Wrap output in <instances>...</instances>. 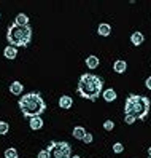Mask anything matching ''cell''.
Instances as JSON below:
<instances>
[{"label": "cell", "mask_w": 151, "mask_h": 158, "mask_svg": "<svg viewBox=\"0 0 151 158\" xmlns=\"http://www.w3.org/2000/svg\"><path fill=\"white\" fill-rule=\"evenodd\" d=\"M77 93L88 101H96L103 93V80L94 73H83L78 80Z\"/></svg>", "instance_id": "cell-1"}, {"label": "cell", "mask_w": 151, "mask_h": 158, "mask_svg": "<svg viewBox=\"0 0 151 158\" xmlns=\"http://www.w3.org/2000/svg\"><path fill=\"white\" fill-rule=\"evenodd\" d=\"M21 114L26 118H34V117H42V114L46 110V102L42 98L40 93H27L22 94V98L18 101Z\"/></svg>", "instance_id": "cell-2"}, {"label": "cell", "mask_w": 151, "mask_h": 158, "mask_svg": "<svg viewBox=\"0 0 151 158\" xmlns=\"http://www.w3.org/2000/svg\"><path fill=\"white\" fill-rule=\"evenodd\" d=\"M151 101L141 94H129L124 102V115H132L137 120H143L148 115Z\"/></svg>", "instance_id": "cell-3"}, {"label": "cell", "mask_w": 151, "mask_h": 158, "mask_svg": "<svg viewBox=\"0 0 151 158\" xmlns=\"http://www.w3.org/2000/svg\"><path fill=\"white\" fill-rule=\"evenodd\" d=\"M6 40H8V45H11V46L26 48L32 42V27L30 26H18L13 23L6 31Z\"/></svg>", "instance_id": "cell-4"}, {"label": "cell", "mask_w": 151, "mask_h": 158, "mask_svg": "<svg viewBox=\"0 0 151 158\" xmlns=\"http://www.w3.org/2000/svg\"><path fill=\"white\" fill-rule=\"evenodd\" d=\"M50 158H72V147L65 141H51L46 147Z\"/></svg>", "instance_id": "cell-5"}, {"label": "cell", "mask_w": 151, "mask_h": 158, "mask_svg": "<svg viewBox=\"0 0 151 158\" xmlns=\"http://www.w3.org/2000/svg\"><path fill=\"white\" fill-rule=\"evenodd\" d=\"M16 56H18V48H16V46L6 45L5 48H3V58L11 61V59H16Z\"/></svg>", "instance_id": "cell-6"}, {"label": "cell", "mask_w": 151, "mask_h": 158, "mask_svg": "<svg viewBox=\"0 0 151 158\" xmlns=\"http://www.w3.org/2000/svg\"><path fill=\"white\" fill-rule=\"evenodd\" d=\"M143 42H145V35L141 34V32L135 31V32H132V34H130V43L134 45V46H140Z\"/></svg>", "instance_id": "cell-7"}, {"label": "cell", "mask_w": 151, "mask_h": 158, "mask_svg": "<svg viewBox=\"0 0 151 158\" xmlns=\"http://www.w3.org/2000/svg\"><path fill=\"white\" fill-rule=\"evenodd\" d=\"M86 67L89 69V70H94V69H97L99 67V64H100V59L96 56V54H91V56H88L86 58Z\"/></svg>", "instance_id": "cell-8"}, {"label": "cell", "mask_w": 151, "mask_h": 158, "mask_svg": "<svg viewBox=\"0 0 151 158\" xmlns=\"http://www.w3.org/2000/svg\"><path fill=\"white\" fill-rule=\"evenodd\" d=\"M22 91H24V85L21 81H13L11 85H10V93L11 94H14V96H21L22 94Z\"/></svg>", "instance_id": "cell-9"}, {"label": "cell", "mask_w": 151, "mask_h": 158, "mask_svg": "<svg viewBox=\"0 0 151 158\" xmlns=\"http://www.w3.org/2000/svg\"><path fill=\"white\" fill-rule=\"evenodd\" d=\"M72 106H73V99H72V96H61L59 98V107L61 109H64V110H67V109H72Z\"/></svg>", "instance_id": "cell-10"}, {"label": "cell", "mask_w": 151, "mask_h": 158, "mask_svg": "<svg viewBox=\"0 0 151 158\" xmlns=\"http://www.w3.org/2000/svg\"><path fill=\"white\" fill-rule=\"evenodd\" d=\"M127 69V62L124 59H118L113 62V70H115L116 73H124Z\"/></svg>", "instance_id": "cell-11"}, {"label": "cell", "mask_w": 151, "mask_h": 158, "mask_svg": "<svg viewBox=\"0 0 151 158\" xmlns=\"http://www.w3.org/2000/svg\"><path fill=\"white\" fill-rule=\"evenodd\" d=\"M97 34L100 37H108L111 34V26L108 23H100L99 27H97Z\"/></svg>", "instance_id": "cell-12"}, {"label": "cell", "mask_w": 151, "mask_h": 158, "mask_svg": "<svg viewBox=\"0 0 151 158\" xmlns=\"http://www.w3.org/2000/svg\"><path fill=\"white\" fill-rule=\"evenodd\" d=\"M29 126H30V129H34V131H38V129H42V128H43V120H42V117L29 118Z\"/></svg>", "instance_id": "cell-13"}, {"label": "cell", "mask_w": 151, "mask_h": 158, "mask_svg": "<svg viewBox=\"0 0 151 158\" xmlns=\"http://www.w3.org/2000/svg\"><path fill=\"white\" fill-rule=\"evenodd\" d=\"M102 96H103V99H105L107 102H113V101H116V91L113 89V88H108V89H103V93H102Z\"/></svg>", "instance_id": "cell-14"}, {"label": "cell", "mask_w": 151, "mask_h": 158, "mask_svg": "<svg viewBox=\"0 0 151 158\" xmlns=\"http://www.w3.org/2000/svg\"><path fill=\"white\" fill-rule=\"evenodd\" d=\"M86 129H84L83 126H75L73 128V133H72V136L75 137V139H78V141H83V137L86 136Z\"/></svg>", "instance_id": "cell-15"}, {"label": "cell", "mask_w": 151, "mask_h": 158, "mask_svg": "<svg viewBox=\"0 0 151 158\" xmlns=\"http://www.w3.org/2000/svg\"><path fill=\"white\" fill-rule=\"evenodd\" d=\"M14 24H18V26H29V16L24 15V13L16 15V18H14Z\"/></svg>", "instance_id": "cell-16"}, {"label": "cell", "mask_w": 151, "mask_h": 158, "mask_svg": "<svg viewBox=\"0 0 151 158\" xmlns=\"http://www.w3.org/2000/svg\"><path fill=\"white\" fill-rule=\"evenodd\" d=\"M3 156L5 158H18V156H19V152H18L14 147H8L6 150L3 152Z\"/></svg>", "instance_id": "cell-17"}, {"label": "cell", "mask_w": 151, "mask_h": 158, "mask_svg": "<svg viewBox=\"0 0 151 158\" xmlns=\"http://www.w3.org/2000/svg\"><path fill=\"white\" fill-rule=\"evenodd\" d=\"M8 131H10V125L6 122H0V134L5 136V134H8Z\"/></svg>", "instance_id": "cell-18"}, {"label": "cell", "mask_w": 151, "mask_h": 158, "mask_svg": "<svg viewBox=\"0 0 151 158\" xmlns=\"http://www.w3.org/2000/svg\"><path fill=\"white\" fill-rule=\"evenodd\" d=\"M103 129H105V131H113V129H115V122L105 120V122H103Z\"/></svg>", "instance_id": "cell-19"}, {"label": "cell", "mask_w": 151, "mask_h": 158, "mask_svg": "<svg viewBox=\"0 0 151 158\" xmlns=\"http://www.w3.org/2000/svg\"><path fill=\"white\" fill-rule=\"evenodd\" d=\"M113 152L115 153H122L124 152V145H122L121 142H115L113 144Z\"/></svg>", "instance_id": "cell-20"}, {"label": "cell", "mask_w": 151, "mask_h": 158, "mask_svg": "<svg viewBox=\"0 0 151 158\" xmlns=\"http://www.w3.org/2000/svg\"><path fill=\"white\" fill-rule=\"evenodd\" d=\"M135 122H137L135 117H132V115H124V123H126V125H134Z\"/></svg>", "instance_id": "cell-21"}, {"label": "cell", "mask_w": 151, "mask_h": 158, "mask_svg": "<svg viewBox=\"0 0 151 158\" xmlns=\"http://www.w3.org/2000/svg\"><path fill=\"white\" fill-rule=\"evenodd\" d=\"M92 141H94V137H92L91 133H86V136L83 137V142H84V144H91Z\"/></svg>", "instance_id": "cell-22"}, {"label": "cell", "mask_w": 151, "mask_h": 158, "mask_svg": "<svg viewBox=\"0 0 151 158\" xmlns=\"http://www.w3.org/2000/svg\"><path fill=\"white\" fill-rule=\"evenodd\" d=\"M37 158H50V153H48V150H40L38 152V155H37Z\"/></svg>", "instance_id": "cell-23"}, {"label": "cell", "mask_w": 151, "mask_h": 158, "mask_svg": "<svg viewBox=\"0 0 151 158\" xmlns=\"http://www.w3.org/2000/svg\"><path fill=\"white\" fill-rule=\"evenodd\" d=\"M145 86H146V88L151 91V77H148V78L145 80Z\"/></svg>", "instance_id": "cell-24"}, {"label": "cell", "mask_w": 151, "mask_h": 158, "mask_svg": "<svg viewBox=\"0 0 151 158\" xmlns=\"http://www.w3.org/2000/svg\"><path fill=\"white\" fill-rule=\"evenodd\" d=\"M148 156L151 158V147H148Z\"/></svg>", "instance_id": "cell-25"}, {"label": "cell", "mask_w": 151, "mask_h": 158, "mask_svg": "<svg viewBox=\"0 0 151 158\" xmlns=\"http://www.w3.org/2000/svg\"><path fill=\"white\" fill-rule=\"evenodd\" d=\"M72 158H81V156H80V155H73Z\"/></svg>", "instance_id": "cell-26"}, {"label": "cell", "mask_w": 151, "mask_h": 158, "mask_svg": "<svg viewBox=\"0 0 151 158\" xmlns=\"http://www.w3.org/2000/svg\"><path fill=\"white\" fill-rule=\"evenodd\" d=\"M0 18H2V15H0Z\"/></svg>", "instance_id": "cell-27"}]
</instances>
